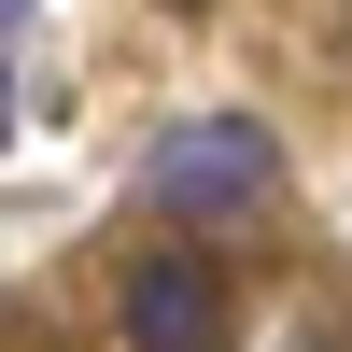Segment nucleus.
Instances as JSON below:
<instances>
[{
    "mask_svg": "<svg viewBox=\"0 0 352 352\" xmlns=\"http://www.w3.org/2000/svg\"><path fill=\"white\" fill-rule=\"evenodd\" d=\"M0 28H28V0H0Z\"/></svg>",
    "mask_w": 352,
    "mask_h": 352,
    "instance_id": "nucleus-4",
    "label": "nucleus"
},
{
    "mask_svg": "<svg viewBox=\"0 0 352 352\" xmlns=\"http://www.w3.org/2000/svg\"><path fill=\"white\" fill-rule=\"evenodd\" d=\"M141 197L184 212V226H240V212L282 197V141L254 127V113H184V127L141 141Z\"/></svg>",
    "mask_w": 352,
    "mask_h": 352,
    "instance_id": "nucleus-1",
    "label": "nucleus"
},
{
    "mask_svg": "<svg viewBox=\"0 0 352 352\" xmlns=\"http://www.w3.org/2000/svg\"><path fill=\"white\" fill-rule=\"evenodd\" d=\"M113 324H127V352H226V282H212V254H141V268L113 282Z\"/></svg>",
    "mask_w": 352,
    "mask_h": 352,
    "instance_id": "nucleus-2",
    "label": "nucleus"
},
{
    "mask_svg": "<svg viewBox=\"0 0 352 352\" xmlns=\"http://www.w3.org/2000/svg\"><path fill=\"white\" fill-rule=\"evenodd\" d=\"M169 14H197V0H169Z\"/></svg>",
    "mask_w": 352,
    "mask_h": 352,
    "instance_id": "nucleus-5",
    "label": "nucleus"
},
{
    "mask_svg": "<svg viewBox=\"0 0 352 352\" xmlns=\"http://www.w3.org/2000/svg\"><path fill=\"white\" fill-rule=\"evenodd\" d=\"M0 141H14V85H0Z\"/></svg>",
    "mask_w": 352,
    "mask_h": 352,
    "instance_id": "nucleus-3",
    "label": "nucleus"
}]
</instances>
